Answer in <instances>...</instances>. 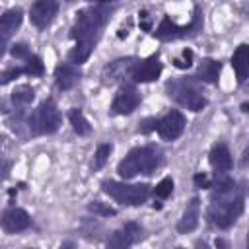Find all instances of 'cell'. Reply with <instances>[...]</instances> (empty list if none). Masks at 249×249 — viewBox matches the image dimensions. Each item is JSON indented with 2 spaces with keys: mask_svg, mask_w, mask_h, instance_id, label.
Segmentation results:
<instances>
[{
  "mask_svg": "<svg viewBox=\"0 0 249 249\" xmlns=\"http://www.w3.org/2000/svg\"><path fill=\"white\" fill-rule=\"evenodd\" d=\"M140 233H142L140 226L134 224V222H128V224H124L121 230H117V231L111 235V239H109L107 243H109L111 247H128V245H132V243L140 237Z\"/></svg>",
  "mask_w": 249,
  "mask_h": 249,
  "instance_id": "obj_15",
  "label": "cell"
},
{
  "mask_svg": "<svg viewBox=\"0 0 249 249\" xmlns=\"http://www.w3.org/2000/svg\"><path fill=\"white\" fill-rule=\"evenodd\" d=\"M220 70H222V64L218 60L206 58V60H202V64L198 68V76H200V80H204L208 84H216L218 76H220Z\"/></svg>",
  "mask_w": 249,
  "mask_h": 249,
  "instance_id": "obj_20",
  "label": "cell"
},
{
  "mask_svg": "<svg viewBox=\"0 0 249 249\" xmlns=\"http://www.w3.org/2000/svg\"><path fill=\"white\" fill-rule=\"evenodd\" d=\"M195 185L200 187V189H204V187H210V181H208V177L204 173H196L195 175Z\"/></svg>",
  "mask_w": 249,
  "mask_h": 249,
  "instance_id": "obj_31",
  "label": "cell"
},
{
  "mask_svg": "<svg viewBox=\"0 0 249 249\" xmlns=\"http://www.w3.org/2000/svg\"><path fill=\"white\" fill-rule=\"evenodd\" d=\"M171 191H173V179H171V177H165V179H161V181L156 185L154 195H156L158 198H167V196L171 195Z\"/></svg>",
  "mask_w": 249,
  "mask_h": 249,
  "instance_id": "obj_26",
  "label": "cell"
},
{
  "mask_svg": "<svg viewBox=\"0 0 249 249\" xmlns=\"http://www.w3.org/2000/svg\"><path fill=\"white\" fill-rule=\"evenodd\" d=\"M198 218H200V200H198V198H193V200L187 204V208H185L181 220L177 222V231H179V233H189V231H193V230L198 226Z\"/></svg>",
  "mask_w": 249,
  "mask_h": 249,
  "instance_id": "obj_16",
  "label": "cell"
},
{
  "mask_svg": "<svg viewBox=\"0 0 249 249\" xmlns=\"http://www.w3.org/2000/svg\"><path fill=\"white\" fill-rule=\"evenodd\" d=\"M140 103V93L132 86H124L113 99L111 109L115 115H130Z\"/></svg>",
  "mask_w": 249,
  "mask_h": 249,
  "instance_id": "obj_13",
  "label": "cell"
},
{
  "mask_svg": "<svg viewBox=\"0 0 249 249\" xmlns=\"http://www.w3.org/2000/svg\"><path fill=\"white\" fill-rule=\"evenodd\" d=\"M138 18H140V29L150 31V29H152V19H150L148 12H146V10H142V12L138 14Z\"/></svg>",
  "mask_w": 249,
  "mask_h": 249,
  "instance_id": "obj_30",
  "label": "cell"
},
{
  "mask_svg": "<svg viewBox=\"0 0 249 249\" xmlns=\"http://www.w3.org/2000/svg\"><path fill=\"white\" fill-rule=\"evenodd\" d=\"M243 212V196L237 187L222 193H214V200L208 206V222L220 230L230 228Z\"/></svg>",
  "mask_w": 249,
  "mask_h": 249,
  "instance_id": "obj_2",
  "label": "cell"
},
{
  "mask_svg": "<svg viewBox=\"0 0 249 249\" xmlns=\"http://www.w3.org/2000/svg\"><path fill=\"white\" fill-rule=\"evenodd\" d=\"M136 60L132 56H126V58H117L113 62H109L103 72H101V78H103V84L105 86H113V84H119L123 82L124 78H130V72L134 68Z\"/></svg>",
  "mask_w": 249,
  "mask_h": 249,
  "instance_id": "obj_7",
  "label": "cell"
},
{
  "mask_svg": "<svg viewBox=\"0 0 249 249\" xmlns=\"http://www.w3.org/2000/svg\"><path fill=\"white\" fill-rule=\"evenodd\" d=\"M56 12H58V2L56 0H35L31 10H29V18H31V23L35 27L45 29V27L51 25Z\"/></svg>",
  "mask_w": 249,
  "mask_h": 249,
  "instance_id": "obj_9",
  "label": "cell"
},
{
  "mask_svg": "<svg viewBox=\"0 0 249 249\" xmlns=\"http://www.w3.org/2000/svg\"><path fill=\"white\" fill-rule=\"evenodd\" d=\"M111 152H113V146H111V144H101V146L97 148V152H95V156H93V161H91L93 171H97V169H101V167L105 165V161L109 160Z\"/></svg>",
  "mask_w": 249,
  "mask_h": 249,
  "instance_id": "obj_24",
  "label": "cell"
},
{
  "mask_svg": "<svg viewBox=\"0 0 249 249\" xmlns=\"http://www.w3.org/2000/svg\"><path fill=\"white\" fill-rule=\"evenodd\" d=\"M68 121H70V124H72V128H74L76 134H80V136L89 134L91 126H89L88 119L84 117V113H82L80 109H70V113H68Z\"/></svg>",
  "mask_w": 249,
  "mask_h": 249,
  "instance_id": "obj_21",
  "label": "cell"
},
{
  "mask_svg": "<svg viewBox=\"0 0 249 249\" xmlns=\"http://www.w3.org/2000/svg\"><path fill=\"white\" fill-rule=\"evenodd\" d=\"M23 72L27 76H43L45 72V66H43V60L37 56V54H29L25 58V66H23Z\"/></svg>",
  "mask_w": 249,
  "mask_h": 249,
  "instance_id": "obj_23",
  "label": "cell"
},
{
  "mask_svg": "<svg viewBox=\"0 0 249 249\" xmlns=\"http://www.w3.org/2000/svg\"><path fill=\"white\" fill-rule=\"evenodd\" d=\"M156 128L163 140H175L185 130V117L179 111H169L156 123Z\"/></svg>",
  "mask_w": 249,
  "mask_h": 249,
  "instance_id": "obj_8",
  "label": "cell"
},
{
  "mask_svg": "<svg viewBox=\"0 0 249 249\" xmlns=\"http://www.w3.org/2000/svg\"><path fill=\"white\" fill-rule=\"evenodd\" d=\"M193 64V51L191 49H183L181 58H173V66L177 68H191Z\"/></svg>",
  "mask_w": 249,
  "mask_h": 249,
  "instance_id": "obj_27",
  "label": "cell"
},
{
  "mask_svg": "<svg viewBox=\"0 0 249 249\" xmlns=\"http://www.w3.org/2000/svg\"><path fill=\"white\" fill-rule=\"evenodd\" d=\"M161 161L160 150L154 146H140L130 150L117 165V171L123 179H132L140 173H152Z\"/></svg>",
  "mask_w": 249,
  "mask_h": 249,
  "instance_id": "obj_3",
  "label": "cell"
},
{
  "mask_svg": "<svg viewBox=\"0 0 249 249\" xmlns=\"http://www.w3.org/2000/svg\"><path fill=\"white\" fill-rule=\"evenodd\" d=\"M31 124H33L35 132H39V134H53V132L58 130L60 113H58V109H56L53 99H47V101L41 103V107L37 109Z\"/></svg>",
  "mask_w": 249,
  "mask_h": 249,
  "instance_id": "obj_6",
  "label": "cell"
},
{
  "mask_svg": "<svg viewBox=\"0 0 249 249\" xmlns=\"http://www.w3.org/2000/svg\"><path fill=\"white\" fill-rule=\"evenodd\" d=\"M31 224V218L29 214L23 210V208H8L4 210L2 218H0V226L6 233H18V231H23L27 230Z\"/></svg>",
  "mask_w": 249,
  "mask_h": 249,
  "instance_id": "obj_10",
  "label": "cell"
},
{
  "mask_svg": "<svg viewBox=\"0 0 249 249\" xmlns=\"http://www.w3.org/2000/svg\"><path fill=\"white\" fill-rule=\"evenodd\" d=\"M19 74H23V68H8V70L0 72V86H4V84H8V82H12V80H14V78H18Z\"/></svg>",
  "mask_w": 249,
  "mask_h": 249,
  "instance_id": "obj_28",
  "label": "cell"
},
{
  "mask_svg": "<svg viewBox=\"0 0 249 249\" xmlns=\"http://www.w3.org/2000/svg\"><path fill=\"white\" fill-rule=\"evenodd\" d=\"M189 29H191V27H179V25L173 23L169 18H163L161 23H160L158 29H156V37H158V39H177V37L187 35Z\"/></svg>",
  "mask_w": 249,
  "mask_h": 249,
  "instance_id": "obj_19",
  "label": "cell"
},
{
  "mask_svg": "<svg viewBox=\"0 0 249 249\" xmlns=\"http://www.w3.org/2000/svg\"><path fill=\"white\" fill-rule=\"evenodd\" d=\"M160 74H161V62L154 54L146 60H136V64L130 72V78L134 82H154L160 78Z\"/></svg>",
  "mask_w": 249,
  "mask_h": 249,
  "instance_id": "obj_12",
  "label": "cell"
},
{
  "mask_svg": "<svg viewBox=\"0 0 249 249\" xmlns=\"http://www.w3.org/2000/svg\"><path fill=\"white\" fill-rule=\"evenodd\" d=\"M88 210L93 212V214H97V216H115V214H117V210H115L113 206H109V204H105V202H99V200L89 202V204H88Z\"/></svg>",
  "mask_w": 249,
  "mask_h": 249,
  "instance_id": "obj_25",
  "label": "cell"
},
{
  "mask_svg": "<svg viewBox=\"0 0 249 249\" xmlns=\"http://www.w3.org/2000/svg\"><path fill=\"white\" fill-rule=\"evenodd\" d=\"M78 80H80V68L76 64L62 62V64L56 66V70H54V82H56V88L58 89H62V91L72 89Z\"/></svg>",
  "mask_w": 249,
  "mask_h": 249,
  "instance_id": "obj_14",
  "label": "cell"
},
{
  "mask_svg": "<svg viewBox=\"0 0 249 249\" xmlns=\"http://www.w3.org/2000/svg\"><path fill=\"white\" fill-rule=\"evenodd\" d=\"M12 56L14 58H27L29 56V49L25 43H18L12 47Z\"/></svg>",
  "mask_w": 249,
  "mask_h": 249,
  "instance_id": "obj_29",
  "label": "cell"
},
{
  "mask_svg": "<svg viewBox=\"0 0 249 249\" xmlns=\"http://www.w3.org/2000/svg\"><path fill=\"white\" fill-rule=\"evenodd\" d=\"M95 2H99V4H105V2H113V0H95Z\"/></svg>",
  "mask_w": 249,
  "mask_h": 249,
  "instance_id": "obj_32",
  "label": "cell"
},
{
  "mask_svg": "<svg viewBox=\"0 0 249 249\" xmlns=\"http://www.w3.org/2000/svg\"><path fill=\"white\" fill-rule=\"evenodd\" d=\"M208 160H210V165H212L216 171H220V173L230 171L231 165H233V161H231V154H230V150H228L226 144H216V146L210 150Z\"/></svg>",
  "mask_w": 249,
  "mask_h": 249,
  "instance_id": "obj_17",
  "label": "cell"
},
{
  "mask_svg": "<svg viewBox=\"0 0 249 249\" xmlns=\"http://www.w3.org/2000/svg\"><path fill=\"white\" fill-rule=\"evenodd\" d=\"M33 99H35V91H33V88L27 86V84H21V86H18V88L12 91V101H14L16 105H27V103H31Z\"/></svg>",
  "mask_w": 249,
  "mask_h": 249,
  "instance_id": "obj_22",
  "label": "cell"
},
{
  "mask_svg": "<svg viewBox=\"0 0 249 249\" xmlns=\"http://www.w3.org/2000/svg\"><path fill=\"white\" fill-rule=\"evenodd\" d=\"M167 93L179 105H183V107H187L191 111H200L206 105L204 95L196 88H193L191 84H187V82H179V80L177 82H169L167 84Z\"/></svg>",
  "mask_w": 249,
  "mask_h": 249,
  "instance_id": "obj_5",
  "label": "cell"
},
{
  "mask_svg": "<svg viewBox=\"0 0 249 249\" xmlns=\"http://www.w3.org/2000/svg\"><path fill=\"white\" fill-rule=\"evenodd\" d=\"M21 10L19 8H14V10H8L6 14L0 16V58L4 54V49L8 45V41L12 39V35L16 33V29L21 25Z\"/></svg>",
  "mask_w": 249,
  "mask_h": 249,
  "instance_id": "obj_11",
  "label": "cell"
},
{
  "mask_svg": "<svg viewBox=\"0 0 249 249\" xmlns=\"http://www.w3.org/2000/svg\"><path fill=\"white\" fill-rule=\"evenodd\" d=\"M103 193H107L113 200L124 204V206H138L144 204L150 196V185L140 183V185H126V183H117V181H105Z\"/></svg>",
  "mask_w": 249,
  "mask_h": 249,
  "instance_id": "obj_4",
  "label": "cell"
},
{
  "mask_svg": "<svg viewBox=\"0 0 249 249\" xmlns=\"http://www.w3.org/2000/svg\"><path fill=\"white\" fill-rule=\"evenodd\" d=\"M109 12L105 8H86L78 14L76 23L72 27V37L76 39V47L68 53L70 62L74 64H82L88 60V56L91 54L99 35H101V27L107 21Z\"/></svg>",
  "mask_w": 249,
  "mask_h": 249,
  "instance_id": "obj_1",
  "label": "cell"
},
{
  "mask_svg": "<svg viewBox=\"0 0 249 249\" xmlns=\"http://www.w3.org/2000/svg\"><path fill=\"white\" fill-rule=\"evenodd\" d=\"M231 66L235 70V76H237V82L243 84L245 78H247V72H249V47L245 43H241L233 56H231Z\"/></svg>",
  "mask_w": 249,
  "mask_h": 249,
  "instance_id": "obj_18",
  "label": "cell"
}]
</instances>
